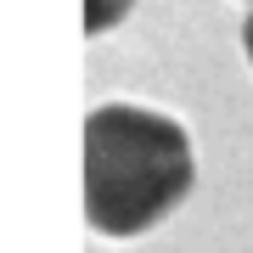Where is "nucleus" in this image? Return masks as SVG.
I'll return each instance as SVG.
<instances>
[{
	"mask_svg": "<svg viewBox=\"0 0 253 253\" xmlns=\"http://www.w3.org/2000/svg\"><path fill=\"white\" fill-rule=\"evenodd\" d=\"M197 186L191 135L158 107L107 101L84 118V219L90 231L141 236L174 214Z\"/></svg>",
	"mask_w": 253,
	"mask_h": 253,
	"instance_id": "1",
	"label": "nucleus"
},
{
	"mask_svg": "<svg viewBox=\"0 0 253 253\" xmlns=\"http://www.w3.org/2000/svg\"><path fill=\"white\" fill-rule=\"evenodd\" d=\"M129 6L135 0H84V34H107L129 17Z\"/></svg>",
	"mask_w": 253,
	"mask_h": 253,
	"instance_id": "2",
	"label": "nucleus"
},
{
	"mask_svg": "<svg viewBox=\"0 0 253 253\" xmlns=\"http://www.w3.org/2000/svg\"><path fill=\"white\" fill-rule=\"evenodd\" d=\"M242 51H248V62H253V11H248V23H242Z\"/></svg>",
	"mask_w": 253,
	"mask_h": 253,
	"instance_id": "3",
	"label": "nucleus"
}]
</instances>
